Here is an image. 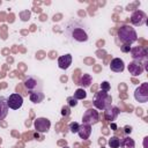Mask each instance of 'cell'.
Segmentation results:
<instances>
[{
  "instance_id": "1",
  "label": "cell",
  "mask_w": 148,
  "mask_h": 148,
  "mask_svg": "<svg viewBox=\"0 0 148 148\" xmlns=\"http://www.w3.org/2000/svg\"><path fill=\"white\" fill-rule=\"evenodd\" d=\"M65 35L72 42L84 43L89 39V31L87 25L76 20H71L65 25Z\"/></svg>"
},
{
  "instance_id": "2",
  "label": "cell",
  "mask_w": 148,
  "mask_h": 148,
  "mask_svg": "<svg viewBox=\"0 0 148 148\" xmlns=\"http://www.w3.org/2000/svg\"><path fill=\"white\" fill-rule=\"evenodd\" d=\"M118 38L123 44L131 45L138 40V34L133 27L124 24L118 29Z\"/></svg>"
},
{
  "instance_id": "3",
  "label": "cell",
  "mask_w": 148,
  "mask_h": 148,
  "mask_svg": "<svg viewBox=\"0 0 148 148\" xmlns=\"http://www.w3.org/2000/svg\"><path fill=\"white\" fill-rule=\"evenodd\" d=\"M111 102H112L111 95H109V92H106V91L99 90L95 94L92 104L97 110H103L104 111L106 108H109L111 105Z\"/></svg>"
},
{
  "instance_id": "4",
  "label": "cell",
  "mask_w": 148,
  "mask_h": 148,
  "mask_svg": "<svg viewBox=\"0 0 148 148\" xmlns=\"http://www.w3.org/2000/svg\"><path fill=\"white\" fill-rule=\"evenodd\" d=\"M99 120V114H98V111L96 109H88L84 111L83 116H82V124H86V125H95L97 124Z\"/></svg>"
},
{
  "instance_id": "5",
  "label": "cell",
  "mask_w": 148,
  "mask_h": 148,
  "mask_svg": "<svg viewBox=\"0 0 148 148\" xmlns=\"http://www.w3.org/2000/svg\"><path fill=\"white\" fill-rule=\"evenodd\" d=\"M133 60L136 61H141L145 65H147V50L143 49L142 46H135V47H131L130 51Z\"/></svg>"
},
{
  "instance_id": "6",
  "label": "cell",
  "mask_w": 148,
  "mask_h": 148,
  "mask_svg": "<svg viewBox=\"0 0 148 148\" xmlns=\"http://www.w3.org/2000/svg\"><path fill=\"white\" fill-rule=\"evenodd\" d=\"M134 98L140 103H146L148 101V83H141L134 91Z\"/></svg>"
},
{
  "instance_id": "7",
  "label": "cell",
  "mask_w": 148,
  "mask_h": 148,
  "mask_svg": "<svg viewBox=\"0 0 148 148\" xmlns=\"http://www.w3.org/2000/svg\"><path fill=\"white\" fill-rule=\"evenodd\" d=\"M22 104H23V97H22V95L17 94V92H14V94L9 95V97H7V105L12 110L20 109L22 106Z\"/></svg>"
},
{
  "instance_id": "8",
  "label": "cell",
  "mask_w": 148,
  "mask_h": 148,
  "mask_svg": "<svg viewBox=\"0 0 148 148\" xmlns=\"http://www.w3.org/2000/svg\"><path fill=\"white\" fill-rule=\"evenodd\" d=\"M131 23L133 25H136V27L138 25L141 27V25L146 24L147 23V14L140 9L133 12V14L131 15Z\"/></svg>"
},
{
  "instance_id": "9",
  "label": "cell",
  "mask_w": 148,
  "mask_h": 148,
  "mask_svg": "<svg viewBox=\"0 0 148 148\" xmlns=\"http://www.w3.org/2000/svg\"><path fill=\"white\" fill-rule=\"evenodd\" d=\"M23 83L29 92L35 90H42V81L36 76H28Z\"/></svg>"
},
{
  "instance_id": "10",
  "label": "cell",
  "mask_w": 148,
  "mask_h": 148,
  "mask_svg": "<svg viewBox=\"0 0 148 148\" xmlns=\"http://www.w3.org/2000/svg\"><path fill=\"white\" fill-rule=\"evenodd\" d=\"M34 127L39 133H46L51 127V121L47 118L39 117L34 121Z\"/></svg>"
},
{
  "instance_id": "11",
  "label": "cell",
  "mask_w": 148,
  "mask_h": 148,
  "mask_svg": "<svg viewBox=\"0 0 148 148\" xmlns=\"http://www.w3.org/2000/svg\"><path fill=\"white\" fill-rule=\"evenodd\" d=\"M145 66H146V65H145L143 62L133 60V61H131V62L128 64L127 69H128L130 74H132L133 76H138V75H140V74L143 73V71H145Z\"/></svg>"
},
{
  "instance_id": "12",
  "label": "cell",
  "mask_w": 148,
  "mask_h": 148,
  "mask_svg": "<svg viewBox=\"0 0 148 148\" xmlns=\"http://www.w3.org/2000/svg\"><path fill=\"white\" fill-rule=\"evenodd\" d=\"M104 112H105V119L106 120H109V121H114L116 119H117V117L119 116V109L117 108V106H114V105H110L109 108H106L105 110H104Z\"/></svg>"
},
{
  "instance_id": "13",
  "label": "cell",
  "mask_w": 148,
  "mask_h": 148,
  "mask_svg": "<svg viewBox=\"0 0 148 148\" xmlns=\"http://www.w3.org/2000/svg\"><path fill=\"white\" fill-rule=\"evenodd\" d=\"M72 60H73V58H72V54H69V53L60 56L58 58V66H59V68L67 69L72 65Z\"/></svg>"
},
{
  "instance_id": "14",
  "label": "cell",
  "mask_w": 148,
  "mask_h": 148,
  "mask_svg": "<svg viewBox=\"0 0 148 148\" xmlns=\"http://www.w3.org/2000/svg\"><path fill=\"white\" fill-rule=\"evenodd\" d=\"M110 69L116 73H120L125 69V64L120 58H113L110 62Z\"/></svg>"
},
{
  "instance_id": "15",
  "label": "cell",
  "mask_w": 148,
  "mask_h": 148,
  "mask_svg": "<svg viewBox=\"0 0 148 148\" xmlns=\"http://www.w3.org/2000/svg\"><path fill=\"white\" fill-rule=\"evenodd\" d=\"M44 98H45V95L42 90H35V91L29 92V99L35 104H38V103L43 102Z\"/></svg>"
},
{
  "instance_id": "16",
  "label": "cell",
  "mask_w": 148,
  "mask_h": 148,
  "mask_svg": "<svg viewBox=\"0 0 148 148\" xmlns=\"http://www.w3.org/2000/svg\"><path fill=\"white\" fill-rule=\"evenodd\" d=\"M77 134L83 140L89 139V136L91 134V126L90 125H86V124H81L80 125V128L77 131Z\"/></svg>"
},
{
  "instance_id": "17",
  "label": "cell",
  "mask_w": 148,
  "mask_h": 148,
  "mask_svg": "<svg viewBox=\"0 0 148 148\" xmlns=\"http://www.w3.org/2000/svg\"><path fill=\"white\" fill-rule=\"evenodd\" d=\"M8 110H9V108L7 105V98L3 97V96H1L0 97V120L5 119L7 117Z\"/></svg>"
},
{
  "instance_id": "18",
  "label": "cell",
  "mask_w": 148,
  "mask_h": 148,
  "mask_svg": "<svg viewBox=\"0 0 148 148\" xmlns=\"http://www.w3.org/2000/svg\"><path fill=\"white\" fill-rule=\"evenodd\" d=\"M119 147H121V148H135V142L131 136H125V138L120 139Z\"/></svg>"
},
{
  "instance_id": "19",
  "label": "cell",
  "mask_w": 148,
  "mask_h": 148,
  "mask_svg": "<svg viewBox=\"0 0 148 148\" xmlns=\"http://www.w3.org/2000/svg\"><path fill=\"white\" fill-rule=\"evenodd\" d=\"M91 82H92V77H91L90 74H83V75L81 76V79H80V84H81L83 88L90 87Z\"/></svg>"
},
{
  "instance_id": "20",
  "label": "cell",
  "mask_w": 148,
  "mask_h": 148,
  "mask_svg": "<svg viewBox=\"0 0 148 148\" xmlns=\"http://www.w3.org/2000/svg\"><path fill=\"white\" fill-rule=\"evenodd\" d=\"M73 97H74L76 101H79V99H84V98L87 97V92L84 91V89H83V88H79V89H76V90H75V92H74V95H73Z\"/></svg>"
},
{
  "instance_id": "21",
  "label": "cell",
  "mask_w": 148,
  "mask_h": 148,
  "mask_svg": "<svg viewBox=\"0 0 148 148\" xmlns=\"http://www.w3.org/2000/svg\"><path fill=\"white\" fill-rule=\"evenodd\" d=\"M108 145L111 147V148H119V145H120V139L117 138V136H111L108 141Z\"/></svg>"
},
{
  "instance_id": "22",
  "label": "cell",
  "mask_w": 148,
  "mask_h": 148,
  "mask_svg": "<svg viewBox=\"0 0 148 148\" xmlns=\"http://www.w3.org/2000/svg\"><path fill=\"white\" fill-rule=\"evenodd\" d=\"M68 127H69V130H71L72 133H77V131H79V128H80V124L76 123V121H72Z\"/></svg>"
},
{
  "instance_id": "23",
  "label": "cell",
  "mask_w": 148,
  "mask_h": 148,
  "mask_svg": "<svg viewBox=\"0 0 148 148\" xmlns=\"http://www.w3.org/2000/svg\"><path fill=\"white\" fill-rule=\"evenodd\" d=\"M101 90L109 92V90H110V83H109L108 81H104V82H102V83H101Z\"/></svg>"
},
{
  "instance_id": "24",
  "label": "cell",
  "mask_w": 148,
  "mask_h": 148,
  "mask_svg": "<svg viewBox=\"0 0 148 148\" xmlns=\"http://www.w3.org/2000/svg\"><path fill=\"white\" fill-rule=\"evenodd\" d=\"M67 102H68V106L71 108V106H76L77 105V101L73 97V96H69L68 98H67Z\"/></svg>"
},
{
  "instance_id": "25",
  "label": "cell",
  "mask_w": 148,
  "mask_h": 148,
  "mask_svg": "<svg viewBox=\"0 0 148 148\" xmlns=\"http://www.w3.org/2000/svg\"><path fill=\"white\" fill-rule=\"evenodd\" d=\"M61 114H62V116H65V117L69 116V114H71V108H69L68 105L62 106V109H61Z\"/></svg>"
},
{
  "instance_id": "26",
  "label": "cell",
  "mask_w": 148,
  "mask_h": 148,
  "mask_svg": "<svg viewBox=\"0 0 148 148\" xmlns=\"http://www.w3.org/2000/svg\"><path fill=\"white\" fill-rule=\"evenodd\" d=\"M120 50L125 53H128L131 51V46L130 45H126V44H123V46H120Z\"/></svg>"
},
{
  "instance_id": "27",
  "label": "cell",
  "mask_w": 148,
  "mask_h": 148,
  "mask_svg": "<svg viewBox=\"0 0 148 148\" xmlns=\"http://www.w3.org/2000/svg\"><path fill=\"white\" fill-rule=\"evenodd\" d=\"M125 132H126V134H128V133H131V132H132V128H131V127H128V126H125Z\"/></svg>"
},
{
  "instance_id": "28",
  "label": "cell",
  "mask_w": 148,
  "mask_h": 148,
  "mask_svg": "<svg viewBox=\"0 0 148 148\" xmlns=\"http://www.w3.org/2000/svg\"><path fill=\"white\" fill-rule=\"evenodd\" d=\"M64 148H69V147H64Z\"/></svg>"
}]
</instances>
